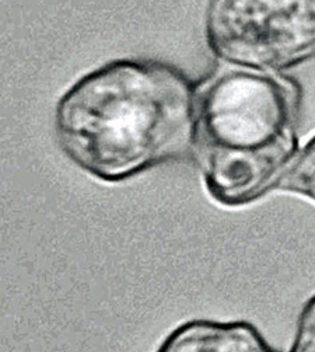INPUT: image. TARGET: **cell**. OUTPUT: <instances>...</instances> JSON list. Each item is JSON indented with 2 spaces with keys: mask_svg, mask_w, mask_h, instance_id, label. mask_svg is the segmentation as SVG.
<instances>
[{
  "mask_svg": "<svg viewBox=\"0 0 315 352\" xmlns=\"http://www.w3.org/2000/svg\"><path fill=\"white\" fill-rule=\"evenodd\" d=\"M300 96L279 74L233 67L199 90L195 156L209 197L244 208L276 191L300 152Z\"/></svg>",
  "mask_w": 315,
  "mask_h": 352,
  "instance_id": "7a4b0ae2",
  "label": "cell"
},
{
  "mask_svg": "<svg viewBox=\"0 0 315 352\" xmlns=\"http://www.w3.org/2000/svg\"><path fill=\"white\" fill-rule=\"evenodd\" d=\"M289 352H315V294L303 305Z\"/></svg>",
  "mask_w": 315,
  "mask_h": 352,
  "instance_id": "8992f818",
  "label": "cell"
},
{
  "mask_svg": "<svg viewBox=\"0 0 315 352\" xmlns=\"http://www.w3.org/2000/svg\"><path fill=\"white\" fill-rule=\"evenodd\" d=\"M276 191L303 197L315 204V135L300 149Z\"/></svg>",
  "mask_w": 315,
  "mask_h": 352,
  "instance_id": "5b68a950",
  "label": "cell"
},
{
  "mask_svg": "<svg viewBox=\"0 0 315 352\" xmlns=\"http://www.w3.org/2000/svg\"><path fill=\"white\" fill-rule=\"evenodd\" d=\"M199 87L178 66L122 58L80 76L59 97L54 131L65 157L118 184L195 155Z\"/></svg>",
  "mask_w": 315,
  "mask_h": 352,
  "instance_id": "6da1fadb",
  "label": "cell"
},
{
  "mask_svg": "<svg viewBox=\"0 0 315 352\" xmlns=\"http://www.w3.org/2000/svg\"><path fill=\"white\" fill-rule=\"evenodd\" d=\"M205 41L224 63L279 74L315 56V0H209Z\"/></svg>",
  "mask_w": 315,
  "mask_h": 352,
  "instance_id": "3957f363",
  "label": "cell"
},
{
  "mask_svg": "<svg viewBox=\"0 0 315 352\" xmlns=\"http://www.w3.org/2000/svg\"><path fill=\"white\" fill-rule=\"evenodd\" d=\"M156 352H280L247 320L192 319L175 327Z\"/></svg>",
  "mask_w": 315,
  "mask_h": 352,
  "instance_id": "277c9868",
  "label": "cell"
}]
</instances>
